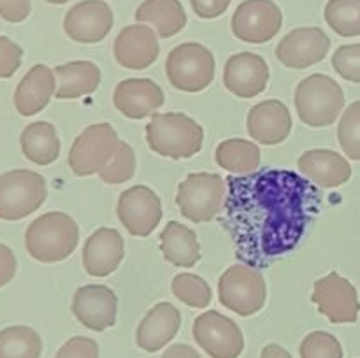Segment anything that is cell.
Here are the masks:
<instances>
[{
	"label": "cell",
	"instance_id": "cell-38",
	"mask_svg": "<svg viewBox=\"0 0 360 358\" xmlns=\"http://www.w3.org/2000/svg\"><path fill=\"white\" fill-rule=\"evenodd\" d=\"M55 358H98V344L91 337H70L56 351Z\"/></svg>",
	"mask_w": 360,
	"mask_h": 358
},
{
	"label": "cell",
	"instance_id": "cell-35",
	"mask_svg": "<svg viewBox=\"0 0 360 358\" xmlns=\"http://www.w3.org/2000/svg\"><path fill=\"white\" fill-rule=\"evenodd\" d=\"M299 353L301 358H343V346L333 333L315 330L302 339Z\"/></svg>",
	"mask_w": 360,
	"mask_h": 358
},
{
	"label": "cell",
	"instance_id": "cell-29",
	"mask_svg": "<svg viewBox=\"0 0 360 358\" xmlns=\"http://www.w3.org/2000/svg\"><path fill=\"white\" fill-rule=\"evenodd\" d=\"M214 158L224 171L234 175H246L259 171L262 153H260V147L252 140L227 139L218 144Z\"/></svg>",
	"mask_w": 360,
	"mask_h": 358
},
{
	"label": "cell",
	"instance_id": "cell-15",
	"mask_svg": "<svg viewBox=\"0 0 360 358\" xmlns=\"http://www.w3.org/2000/svg\"><path fill=\"white\" fill-rule=\"evenodd\" d=\"M329 49L330 39L322 28L301 27L281 39L276 46V58L287 69L302 70L322 62Z\"/></svg>",
	"mask_w": 360,
	"mask_h": 358
},
{
	"label": "cell",
	"instance_id": "cell-24",
	"mask_svg": "<svg viewBox=\"0 0 360 358\" xmlns=\"http://www.w3.org/2000/svg\"><path fill=\"white\" fill-rule=\"evenodd\" d=\"M55 93V70L44 63H37L18 83L14 91V107L21 116H35L49 104Z\"/></svg>",
	"mask_w": 360,
	"mask_h": 358
},
{
	"label": "cell",
	"instance_id": "cell-1",
	"mask_svg": "<svg viewBox=\"0 0 360 358\" xmlns=\"http://www.w3.org/2000/svg\"><path fill=\"white\" fill-rule=\"evenodd\" d=\"M225 185V228L236 258L253 269H266L297 248L322 206L319 188L288 168L232 174Z\"/></svg>",
	"mask_w": 360,
	"mask_h": 358
},
{
	"label": "cell",
	"instance_id": "cell-42",
	"mask_svg": "<svg viewBox=\"0 0 360 358\" xmlns=\"http://www.w3.org/2000/svg\"><path fill=\"white\" fill-rule=\"evenodd\" d=\"M160 358H200V354L188 344H172L162 353Z\"/></svg>",
	"mask_w": 360,
	"mask_h": 358
},
{
	"label": "cell",
	"instance_id": "cell-39",
	"mask_svg": "<svg viewBox=\"0 0 360 358\" xmlns=\"http://www.w3.org/2000/svg\"><path fill=\"white\" fill-rule=\"evenodd\" d=\"M30 0H0V18L9 23H21L30 16Z\"/></svg>",
	"mask_w": 360,
	"mask_h": 358
},
{
	"label": "cell",
	"instance_id": "cell-17",
	"mask_svg": "<svg viewBox=\"0 0 360 358\" xmlns=\"http://www.w3.org/2000/svg\"><path fill=\"white\" fill-rule=\"evenodd\" d=\"M112 53L116 62L125 69L144 70L158 60L160 44L151 27L144 23L129 25L116 35Z\"/></svg>",
	"mask_w": 360,
	"mask_h": 358
},
{
	"label": "cell",
	"instance_id": "cell-6",
	"mask_svg": "<svg viewBox=\"0 0 360 358\" xmlns=\"http://www.w3.org/2000/svg\"><path fill=\"white\" fill-rule=\"evenodd\" d=\"M217 62L206 46L199 42H183L176 46L165 60L167 81L179 91L197 93L213 83Z\"/></svg>",
	"mask_w": 360,
	"mask_h": 358
},
{
	"label": "cell",
	"instance_id": "cell-41",
	"mask_svg": "<svg viewBox=\"0 0 360 358\" xmlns=\"http://www.w3.org/2000/svg\"><path fill=\"white\" fill-rule=\"evenodd\" d=\"M16 269L18 262L13 249L0 242V288H4L13 281V277L16 276Z\"/></svg>",
	"mask_w": 360,
	"mask_h": 358
},
{
	"label": "cell",
	"instance_id": "cell-28",
	"mask_svg": "<svg viewBox=\"0 0 360 358\" xmlns=\"http://www.w3.org/2000/svg\"><path fill=\"white\" fill-rule=\"evenodd\" d=\"M137 23H150L158 37L169 39L186 27L185 7L179 0H144L136 9Z\"/></svg>",
	"mask_w": 360,
	"mask_h": 358
},
{
	"label": "cell",
	"instance_id": "cell-22",
	"mask_svg": "<svg viewBox=\"0 0 360 358\" xmlns=\"http://www.w3.org/2000/svg\"><path fill=\"white\" fill-rule=\"evenodd\" d=\"M181 312L171 302H158L141 319L136 330V343L146 353L164 350L179 332Z\"/></svg>",
	"mask_w": 360,
	"mask_h": 358
},
{
	"label": "cell",
	"instance_id": "cell-11",
	"mask_svg": "<svg viewBox=\"0 0 360 358\" xmlns=\"http://www.w3.org/2000/svg\"><path fill=\"white\" fill-rule=\"evenodd\" d=\"M283 13L273 0H245L231 20L232 34L248 44H264L280 34Z\"/></svg>",
	"mask_w": 360,
	"mask_h": 358
},
{
	"label": "cell",
	"instance_id": "cell-20",
	"mask_svg": "<svg viewBox=\"0 0 360 358\" xmlns=\"http://www.w3.org/2000/svg\"><path fill=\"white\" fill-rule=\"evenodd\" d=\"M246 130L253 140L264 146L285 142L292 132L290 109L276 98L259 102L250 109Z\"/></svg>",
	"mask_w": 360,
	"mask_h": 358
},
{
	"label": "cell",
	"instance_id": "cell-33",
	"mask_svg": "<svg viewBox=\"0 0 360 358\" xmlns=\"http://www.w3.org/2000/svg\"><path fill=\"white\" fill-rule=\"evenodd\" d=\"M136 167L137 158L134 147L129 142H125V140H120V146L116 150L115 157L98 172V175L108 185H123V183L130 181L134 178Z\"/></svg>",
	"mask_w": 360,
	"mask_h": 358
},
{
	"label": "cell",
	"instance_id": "cell-27",
	"mask_svg": "<svg viewBox=\"0 0 360 358\" xmlns=\"http://www.w3.org/2000/svg\"><path fill=\"white\" fill-rule=\"evenodd\" d=\"M20 144L25 158L41 167L51 165L53 161L58 160L60 150H62L55 125L48 121H34L25 126Z\"/></svg>",
	"mask_w": 360,
	"mask_h": 358
},
{
	"label": "cell",
	"instance_id": "cell-37",
	"mask_svg": "<svg viewBox=\"0 0 360 358\" xmlns=\"http://www.w3.org/2000/svg\"><path fill=\"white\" fill-rule=\"evenodd\" d=\"M23 60V49L6 35H0V79H7L16 74Z\"/></svg>",
	"mask_w": 360,
	"mask_h": 358
},
{
	"label": "cell",
	"instance_id": "cell-9",
	"mask_svg": "<svg viewBox=\"0 0 360 358\" xmlns=\"http://www.w3.org/2000/svg\"><path fill=\"white\" fill-rule=\"evenodd\" d=\"M118 146L120 137L109 123H95L86 126L70 146V171L79 178L97 174L115 157Z\"/></svg>",
	"mask_w": 360,
	"mask_h": 358
},
{
	"label": "cell",
	"instance_id": "cell-18",
	"mask_svg": "<svg viewBox=\"0 0 360 358\" xmlns=\"http://www.w3.org/2000/svg\"><path fill=\"white\" fill-rule=\"evenodd\" d=\"M269 83V65L255 53L232 55L224 69V86L239 98H253L266 91Z\"/></svg>",
	"mask_w": 360,
	"mask_h": 358
},
{
	"label": "cell",
	"instance_id": "cell-19",
	"mask_svg": "<svg viewBox=\"0 0 360 358\" xmlns=\"http://www.w3.org/2000/svg\"><path fill=\"white\" fill-rule=\"evenodd\" d=\"M164 90L155 81L146 79V77L143 79L130 77V79L120 81L112 93L115 107L130 119H144L148 116H153L164 105Z\"/></svg>",
	"mask_w": 360,
	"mask_h": 358
},
{
	"label": "cell",
	"instance_id": "cell-30",
	"mask_svg": "<svg viewBox=\"0 0 360 358\" xmlns=\"http://www.w3.org/2000/svg\"><path fill=\"white\" fill-rule=\"evenodd\" d=\"M42 339L32 326L13 325L0 330V358H41Z\"/></svg>",
	"mask_w": 360,
	"mask_h": 358
},
{
	"label": "cell",
	"instance_id": "cell-10",
	"mask_svg": "<svg viewBox=\"0 0 360 358\" xmlns=\"http://www.w3.org/2000/svg\"><path fill=\"white\" fill-rule=\"evenodd\" d=\"M192 336L211 358H239L245 351V336L239 325L218 311L197 316Z\"/></svg>",
	"mask_w": 360,
	"mask_h": 358
},
{
	"label": "cell",
	"instance_id": "cell-13",
	"mask_svg": "<svg viewBox=\"0 0 360 358\" xmlns=\"http://www.w3.org/2000/svg\"><path fill=\"white\" fill-rule=\"evenodd\" d=\"M116 214L130 235L148 237L160 225L162 202L150 186H130L120 193Z\"/></svg>",
	"mask_w": 360,
	"mask_h": 358
},
{
	"label": "cell",
	"instance_id": "cell-14",
	"mask_svg": "<svg viewBox=\"0 0 360 358\" xmlns=\"http://www.w3.org/2000/svg\"><path fill=\"white\" fill-rule=\"evenodd\" d=\"M115 25V14L104 0H83L67 11L63 30L79 44L102 42Z\"/></svg>",
	"mask_w": 360,
	"mask_h": 358
},
{
	"label": "cell",
	"instance_id": "cell-43",
	"mask_svg": "<svg viewBox=\"0 0 360 358\" xmlns=\"http://www.w3.org/2000/svg\"><path fill=\"white\" fill-rule=\"evenodd\" d=\"M260 358H292V354L280 344L271 343L260 351Z\"/></svg>",
	"mask_w": 360,
	"mask_h": 358
},
{
	"label": "cell",
	"instance_id": "cell-23",
	"mask_svg": "<svg viewBox=\"0 0 360 358\" xmlns=\"http://www.w3.org/2000/svg\"><path fill=\"white\" fill-rule=\"evenodd\" d=\"M297 167L304 178L320 188H340L352 178L350 161L333 150L306 151L299 157Z\"/></svg>",
	"mask_w": 360,
	"mask_h": 358
},
{
	"label": "cell",
	"instance_id": "cell-36",
	"mask_svg": "<svg viewBox=\"0 0 360 358\" xmlns=\"http://www.w3.org/2000/svg\"><path fill=\"white\" fill-rule=\"evenodd\" d=\"M333 69L350 83H360V42L345 44L334 51Z\"/></svg>",
	"mask_w": 360,
	"mask_h": 358
},
{
	"label": "cell",
	"instance_id": "cell-2",
	"mask_svg": "<svg viewBox=\"0 0 360 358\" xmlns=\"http://www.w3.org/2000/svg\"><path fill=\"white\" fill-rule=\"evenodd\" d=\"M79 244V227L76 220L62 211L41 214L25 232L28 255L41 263L63 262Z\"/></svg>",
	"mask_w": 360,
	"mask_h": 358
},
{
	"label": "cell",
	"instance_id": "cell-21",
	"mask_svg": "<svg viewBox=\"0 0 360 358\" xmlns=\"http://www.w3.org/2000/svg\"><path fill=\"white\" fill-rule=\"evenodd\" d=\"M125 256V242L116 228L101 227L83 246V267L88 276L108 277L115 272Z\"/></svg>",
	"mask_w": 360,
	"mask_h": 358
},
{
	"label": "cell",
	"instance_id": "cell-32",
	"mask_svg": "<svg viewBox=\"0 0 360 358\" xmlns=\"http://www.w3.org/2000/svg\"><path fill=\"white\" fill-rule=\"evenodd\" d=\"M171 288L174 297L190 307L204 309L211 304V298H213V291L207 281L197 274H176Z\"/></svg>",
	"mask_w": 360,
	"mask_h": 358
},
{
	"label": "cell",
	"instance_id": "cell-40",
	"mask_svg": "<svg viewBox=\"0 0 360 358\" xmlns=\"http://www.w3.org/2000/svg\"><path fill=\"white\" fill-rule=\"evenodd\" d=\"M232 0H190L193 13L202 20H214L229 9Z\"/></svg>",
	"mask_w": 360,
	"mask_h": 358
},
{
	"label": "cell",
	"instance_id": "cell-31",
	"mask_svg": "<svg viewBox=\"0 0 360 358\" xmlns=\"http://www.w3.org/2000/svg\"><path fill=\"white\" fill-rule=\"evenodd\" d=\"M323 16L327 25L341 37L360 35V0H329Z\"/></svg>",
	"mask_w": 360,
	"mask_h": 358
},
{
	"label": "cell",
	"instance_id": "cell-25",
	"mask_svg": "<svg viewBox=\"0 0 360 358\" xmlns=\"http://www.w3.org/2000/svg\"><path fill=\"white\" fill-rule=\"evenodd\" d=\"M56 93L58 100H76V98L90 95L101 86V69L90 60H76L55 67Z\"/></svg>",
	"mask_w": 360,
	"mask_h": 358
},
{
	"label": "cell",
	"instance_id": "cell-26",
	"mask_svg": "<svg viewBox=\"0 0 360 358\" xmlns=\"http://www.w3.org/2000/svg\"><path fill=\"white\" fill-rule=\"evenodd\" d=\"M160 251L169 263L176 267L195 265L200 260V244L195 232L179 221H169L160 234Z\"/></svg>",
	"mask_w": 360,
	"mask_h": 358
},
{
	"label": "cell",
	"instance_id": "cell-16",
	"mask_svg": "<svg viewBox=\"0 0 360 358\" xmlns=\"http://www.w3.org/2000/svg\"><path fill=\"white\" fill-rule=\"evenodd\" d=\"M70 309L81 325L94 332H104L115 326L118 298L105 284H84L74 293Z\"/></svg>",
	"mask_w": 360,
	"mask_h": 358
},
{
	"label": "cell",
	"instance_id": "cell-7",
	"mask_svg": "<svg viewBox=\"0 0 360 358\" xmlns=\"http://www.w3.org/2000/svg\"><path fill=\"white\" fill-rule=\"evenodd\" d=\"M218 298L224 307L243 318L257 314L267 300L266 279L259 269L246 263H236L218 279Z\"/></svg>",
	"mask_w": 360,
	"mask_h": 358
},
{
	"label": "cell",
	"instance_id": "cell-44",
	"mask_svg": "<svg viewBox=\"0 0 360 358\" xmlns=\"http://www.w3.org/2000/svg\"><path fill=\"white\" fill-rule=\"evenodd\" d=\"M48 4H53V6H63V4H67L69 0H46Z\"/></svg>",
	"mask_w": 360,
	"mask_h": 358
},
{
	"label": "cell",
	"instance_id": "cell-5",
	"mask_svg": "<svg viewBox=\"0 0 360 358\" xmlns=\"http://www.w3.org/2000/svg\"><path fill=\"white\" fill-rule=\"evenodd\" d=\"M227 185L214 172H193L179 183L176 204L183 218L193 223H207L220 214L225 206Z\"/></svg>",
	"mask_w": 360,
	"mask_h": 358
},
{
	"label": "cell",
	"instance_id": "cell-12",
	"mask_svg": "<svg viewBox=\"0 0 360 358\" xmlns=\"http://www.w3.org/2000/svg\"><path fill=\"white\" fill-rule=\"evenodd\" d=\"M311 300L320 314L330 323H355L359 319L360 302L357 288L338 272H329L313 284Z\"/></svg>",
	"mask_w": 360,
	"mask_h": 358
},
{
	"label": "cell",
	"instance_id": "cell-3",
	"mask_svg": "<svg viewBox=\"0 0 360 358\" xmlns=\"http://www.w3.org/2000/svg\"><path fill=\"white\" fill-rule=\"evenodd\" d=\"M146 142L160 157L185 160L202 150L204 130L183 112H155L146 125Z\"/></svg>",
	"mask_w": 360,
	"mask_h": 358
},
{
	"label": "cell",
	"instance_id": "cell-34",
	"mask_svg": "<svg viewBox=\"0 0 360 358\" xmlns=\"http://www.w3.org/2000/svg\"><path fill=\"white\" fill-rule=\"evenodd\" d=\"M338 140L350 160L360 161V100L352 102L338 123Z\"/></svg>",
	"mask_w": 360,
	"mask_h": 358
},
{
	"label": "cell",
	"instance_id": "cell-4",
	"mask_svg": "<svg viewBox=\"0 0 360 358\" xmlns=\"http://www.w3.org/2000/svg\"><path fill=\"white\" fill-rule=\"evenodd\" d=\"M295 109L302 123L322 128L336 123L345 109L343 88L327 74H311L295 88Z\"/></svg>",
	"mask_w": 360,
	"mask_h": 358
},
{
	"label": "cell",
	"instance_id": "cell-8",
	"mask_svg": "<svg viewBox=\"0 0 360 358\" xmlns=\"http://www.w3.org/2000/svg\"><path fill=\"white\" fill-rule=\"evenodd\" d=\"M48 185L39 172L14 168L0 174V220L18 221L44 204Z\"/></svg>",
	"mask_w": 360,
	"mask_h": 358
}]
</instances>
